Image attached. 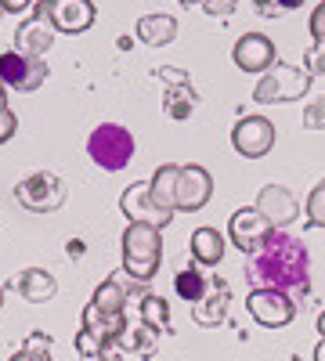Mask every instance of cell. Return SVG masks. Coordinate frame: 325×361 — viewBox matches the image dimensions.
Wrapping results in <instances>:
<instances>
[{
  "label": "cell",
  "mask_w": 325,
  "mask_h": 361,
  "mask_svg": "<svg viewBox=\"0 0 325 361\" xmlns=\"http://www.w3.org/2000/svg\"><path fill=\"white\" fill-rule=\"evenodd\" d=\"M246 279L253 289H307L311 282V257L307 246L300 243L297 235H286V231H271L268 243H264L246 267Z\"/></svg>",
  "instance_id": "1"
},
{
  "label": "cell",
  "mask_w": 325,
  "mask_h": 361,
  "mask_svg": "<svg viewBox=\"0 0 325 361\" xmlns=\"http://www.w3.org/2000/svg\"><path fill=\"white\" fill-rule=\"evenodd\" d=\"M159 257H163V228H156V224H130L123 231V271L134 282L156 279Z\"/></svg>",
  "instance_id": "2"
},
{
  "label": "cell",
  "mask_w": 325,
  "mask_h": 361,
  "mask_svg": "<svg viewBox=\"0 0 325 361\" xmlns=\"http://www.w3.org/2000/svg\"><path fill=\"white\" fill-rule=\"evenodd\" d=\"M123 329H127V314L123 311L112 314V311H102L94 304H87L83 307V325H80V333H76V354L102 357L105 350H112L116 343H120Z\"/></svg>",
  "instance_id": "3"
},
{
  "label": "cell",
  "mask_w": 325,
  "mask_h": 361,
  "mask_svg": "<svg viewBox=\"0 0 325 361\" xmlns=\"http://www.w3.org/2000/svg\"><path fill=\"white\" fill-rule=\"evenodd\" d=\"M134 134L120 123H102L91 130V137H87V152H91L94 166L116 173V170H123L130 159H134Z\"/></svg>",
  "instance_id": "4"
},
{
  "label": "cell",
  "mask_w": 325,
  "mask_h": 361,
  "mask_svg": "<svg viewBox=\"0 0 325 361\" xmlns=\"http://www.w3.org/2000/svg\"><path fill=\"white\" fill-rule=\"evenodd\" d=\"M311 90V76L304 69H293L286 62H275L268 73L260 76L253 98L260 105H275V102H293V98H304Z\"/></svg>",
  "instance_id": "5"
},
{
  "label": "cell",
  "mask_w": 325,
  "mask_h": 361,
  "mask_svg": "<svg viewBox=\"0 0 325 361\" xmlns=\"http://www.w3.org/2000/svg\"><path fill=\"white\" fill-rule=\"evenodd\" d=\"M15 199L25 209H33V214H54V209H62V202H66V188L54 173L40 170V173H29L25 180H18Z\"/></svg>",
  "instance_id": "6"
},
{
  "label": "cell",
  "mask_w": 325,
  "mask_h": 361,
  "mask_svg": "<svg viewBox=\"0 0 325 361\" xmlns=\"http://www.w3.org/2000/svg\"><path fill=\"white\" fill-rule=\"evenodd\" d=\"M44 80H47L44 58H29L22 51L0 54V87L18 90V94H33L37 87H44Z\"/></svg>",
  "instance_id": "7"
},
{
  "label": "cell",
  "mask_w": 325,
  "mask_h": 361,
  "mask_svg": "<svg viewBox=\"0 0 325 361\" xmlns=\"http://www.w3.org/2000/svg\"><path fill=\"white\" fill-rule=\"evenodd\" d=\"M271 231H275V224L264 217L257 206H253V209H250V206H246V209H235L231 224H228V238H231V243L239 246L246 257H253L264 243H268Z\"/></svg>",
  "instance_id": "8"
},
{
  "label": "cell",
  "mask_w": 325,
  "mask_h": 361,
  "mask_svg": "<svg viewBox=\"0 0 325 361\" xmlns=\"http://www.w3.org/2000/svg\"><path fill=\"white\" fill-rule=\"evenodd\" d=\"M246 307H250L253 322L264 325V329H282V325L293 322V314H297L293 296H286L282 289H253Z\"/></svg>",
  "instance_id": "9"
},
{
  "label": "cell",
  "mask_w": 325,
  "mask_h": 361,
  "mask_svg": "<svg viewBox=\"0 0 325 361\" xmlns=\"http://www.w3.org/2000/svg\"><path fill=\"white\" fill-rule=\"evenodd\" d=\"M231 145H235V152L246 156V159L268 156L271 145H275L271 119H264V116H243L239 123H235V130H231Z\"/></svg>",
  "instance_id": "10"
},
{
  "label": "cell",
  "mask_w": 325,
  "mask_h": 361,
  "mask_svg": "<svg viewBox=\"0 0 325 361\" xmlns=\"http://www.w3.org/2000/svg\"><path fill=\"white\" fill-rule=\"evenodd\" d=\"M44 8H47L54 33L76 37V33L94 25V4L91 0H44Z\"/></svg>",
  "instance_id": "11"
},
{
  "label": "cell",
  "mask_w": 325,
  "mask_h": 361,
  "mask_svg": "<svg viewBox=\"0 0 325 361\" xmlns=\"http://www.w3.org/2000/svg\"><path fill=\"white\" fill-rule=\"evenodd\" d=\"M15 40H18L15 51H22V54H29V58H44V54L51 51V44H54V25H51V18H47L44 0L37 4L33 18H25V22L18 25Z\"/></svg>",
  "instance_id": "12"
},
{
  "label": "cell",
  "mask_w": 325,
  "mask_h": 361,
  "mask_svg": "<svg viewBox=\"0 0 325 361\" xmlns=\"http://www.w3.org/2000/svg\"><path fill=\"white\" fill-rule=\"evenodd\" d=\"M214 195V180L210 173H206L202 166H181V173H177V209H185V214H195V209H202L206 202H210Z\"/></svg>",
  "instance_id": "13"
},
{
  "label": "cell",
  "mask_w": 325,
  "mask_h": 361,
  "mask_svg": "<svg viewBox=\"0 0 325 361\" xmlns=\"http://www.w3.org/2000/svg\"><path fill=\"white\" fill-rule=\"evenodd\" d=\"M120 209L127 214L130 224H156V228H166L173 221V214H166V209H159L149 195V185H134L123 192L120 199Z\"/></svg>",
  "instance_id": "14"
},
{
  "label": "cell",
  "mask_w": 325,
  "mask_h": 361,
  "mask_svg": "<svg viewBox=\"0 0 325 361\" xmlns=\"http://www.w3.org/2000/svg\"><path fill=\"white\" fill-rule=\"evenodd\" d=\"M235 66L243 73H268L275 66V44L264 33H246L235 44Z\"/></svg>",
  "instance_id": "15"
},
{
  "label": "cell",
  "mask_w": 325,
  "mask_h": 361,
  "mask_svg": "<svg viewBox=\"0 0 325 361\" xmlns=\"http://www.w3.org/2000/svg\"><path fill=\"white\" fill-rule=\"evenodd\" d=\"M257 209L275 228H286V224L297 221V199H293V192L282 188V185H264L260 195H257Z\"/></svg>",
  "instance_id": "16"
},
{
  "label": "cell",
  "mask_w": 325,
  "mask_h": 361,
  "mask_svg": "<svg viewBox=\"0 0 325 361\" xmlns=\"http://www.w3.org/2000/svg\"><path fill=\"white\" fill-rule=\"evenodd\" d=\"M156 76L173 83V90L163 98V109H166L173 119H188V116H192V109L199 105V98H195V87L188 83V76H185V73H177V69H159Z\"/></svg>",
  "instance_id": "17"
},
{
  "label": "cell",
  "mask_w": 325,
  "mask_h": 361,
  "mask_svg": "<svg viewBox=\"0 0 325 361\" xmlns=\"http://www.w3.org/2000/svg\"><path fill=\"white\" fill-rule=\"evenodd\" d=\"M11 286L29 300V304H47V300L58 293V282L47 275L44 267H25V271H18V275L11 279Z\"/></svg>",
  "instance_id": "18"
},
{
  "label": "cell",
  "mask_w": 325,
  "mask_h": 361,
  "mask_svg": "<svg viewBox=\"0 0 325 361\" xmlns=\"http://www.w3.org/2000/svg\"><path fill=\"white\" fill-rule=\"evenodd\" d=\"M228 304H231L228 282L214 279V293H210V296H202V300H195V304H192V314H195V322H199V325L214 329V325H221V322H224Z\"/></svg>",
  "instance_id": "19"
},
{
  "label": "cell",
  "mask_w": 325,
  "mask_h": 361,
  "mask_svg": "<svg viewBox=\"0 0 325 361\" xmlns=\"http://www.w3.org/2000/svg\"><path fill=\"white\" fill-rule=\"evenodd\" d=\"M177 173H181V166L166 163V166H159V170L152 173V180H149L152 202H156L159 209H166V214H177Z\"/></svg>",
  "instance_id": "20"
},
{
  "label": "cell",
  "mask_w": 325,
  "mask_h": 361,
  "mask_svg": "<svg viewBox=\"0 0 325 361\" xmlns=\"http://www.w3.org/2000/svg\"><path fill=\"white\" fill-rule=\"evenodd\" d=\"M192 257H195V264H202V267L221 264V257H224V238H221V231H217V228H199V231H192Z\"/></svg>",
  "instance_id": "21"
},
{
  "label": "cell",
  "mask_w": 325,
  "mask_h": 361,
  "mask_svg": "<svg viewBox=\"0 0 325 361\" xmlns=\"http://www.w3.org/2000/svg\"><path fill=\"white\" fill-rule=\"evenodd\" d=\"M137 37L149 47H166L177 37V22H173V15H145V18H137Z\"/></svg>",
  "instance_id": "22"
},
{
  "label": "cell",
  "mask_w": 325,
  "mask_h": 361,
  "mask_svg": "<svg viewBox=\"0 0 325 361\" xmlns=\"http://www.w3.org/2000/svg\"><path fill=\"white\" fill-rule=\"evenodd\" d=\"M120 347L127 350V354H137V357H152L156 354V347H159V329H152V325H130L127 322V329H123V336H120Z\"/></svg>",
  "instance_id": "23"
},
{
  "label": "cell",
  "mask_w": 325,
  "mask_h": 361,
  "mask_svg": "<svg viewBox=\"0 0 325 361\" xmlns=\"http://www.w3.org/2000/svg\"><path fill=\"white\" fill-rule=\"evenodd\" d=\"M173 289L181 300H188V304H195V300L206 296V275L199 267H185V271H177V279H173Z\"/></svg>",
  "instance_id": "24"
},
{
  "label": "cell",
  "mask_w": 325,
  "mask_h": 361,
  "mask_svg": "<svg viewBox=\"0 0 325 361\" xmlns=\"http://www.w3.org/2000/svg\"><path fill=\"white\" fill-rule=\"evenodd\" d=\"M91 304L94 307H102V311H123L127 307V289L120 286V282H116V279H105L98 289H94V300H91Z\"/></svg>",
  "instance_id": "25"
},
{
  "label": "cell",
  "mask_w": 325,
  "mask_h": 361,
  "mask_svg": "<svg viewBox=\"0 0 325 361\" xmlns=\"http://www.w3.org/2000/svg\"><path fill=\"white\" fill-rule=\"evenodd\" d=\"M141 322L163 333V329L170 325V307H166V300L156 296V293H145V296H141Z\"/></svg>",
  "instance_id": "26"
},
{
  "label": "cell",
  "mask_w": 325,
  "mask_h": 361,
  "mask_svg": "<svg viewBox=\"0 0 325 361\" xmlns=\"http://www.w3.org/2000/svg\"><path fill=\"white\" fill-rule=\"evenodd\" d=\"M11 361H51V336L33 333L18 354H11Z\"/></svg>",
  "instance_id": "27"
},
{
  "label": "cell",
  "mask_w": 325,
  "mask_h": 361,
  "mask_svg": "<svg viewBox=\"0 0 325 361\" xmlns=\"http://www.w3.org/2000/svg\"><path fill=\"white\" fill-rule=\"evenodd\" d=\"M307 224L311 228H325V180L311 188L307 195Z\"/></svg>",
  "instance_id": "28"
},
{
  "label": "cell",
  "mask_w": 325,
  "mask_h": 361,
  "mask_svg": "<svg viewBox=\"0 0 325 361\" xmlns=\"http://www.w3.org/2000/svg\"><path fill=\"white\" fill-rule=\"evenodd\" d=\"M304 127H307V130H325V94H318L314 102H307V109H304Z\"/></svg>",
  "instance_id": "29"
},
{
  "label": "cell",
  "mask_w": 325,
  "mask_h": 361,
  "mask_svg": "<svg viewBox=\"0 0 325 361\" xmlns=\"http://www.w3.org/2000/svg\"><path fill=\"white\" fill-rule=\"evenodd\" d=\"M257 4V11L264 15V18H278L282 11H293V8H300L304 0H253Z\"/></svg>",
  "instance_id": "30"
},
{
  "label": "cell",
  "mask_w": 325,
  "mask_h": 361,
  "mask_svg": "<svg viewBox=\"0 0 325 361\" xmlns=\"http://www.w3.org/2000/svg\"><path fill=\"white\" fill-rule=\"evenodd\" d=\"M304 62H307V76H325V44H311L307 54H304Z\"/></svg>",
  "instance_id": "31"
},
{
  "label": "cell",
  "mask_w": 325,
  "mask_h": 361,
  "mask_svg": "<svg viewBox=\"0 0 325 361\" xmlns=\"http://www.w3.org/2000/svg\"><path fill=\"white\" fill-rule=\"evenodd\" d=\"M202 11L210 15V18H231V11H235V0H202Z\"/></svg>",
  "instance_id": "32"
},
{
  "label": "cell",
  "mask_w": 325,
  "mask_h": 361,
  "mask_svg": "<svg viewBox=\"0 0 325 361\" xmlns=\"http://www.w3.org/2000/svg\"><path fill=\"white\" fill-rule=\"evenodd\" d=\"M15 130H18V116H15L11 109H0V145L11 141Z\"/></svg>",
  "instance_id": "33"
},
{
  "label": "cell",
  "mask_w": 325,
  "mask_h": 361,
  "mask_svg": "<svg viewBox=\"0 0 325 361\" xmlns=\"http://www.w3.org/2000/svg\"><path fill=\"white\" fill-rule=\"evenodd\" d=\"M311 37H314V44H325V0L311 15Z\"/></svg>",
  "instance_id": "34"
},
{
  "label": "cell",
  "mask_w": 325,
  "mask_h": 361,
  "mask_svg": "<svg viewBox=\"0 0 325 361\" xmlns=\"http://www.w3.org/2000/svg\"><path fill=\"white\" fill-rule=\"evenodd\" d=\"M0 4H4V11H11V15H22V11H29L33 0H0Z\"/></svg>",
  "instance_id": "35"
},
{
  "label": "cell",
  "mask_w": 325,
  "mask_h": 361,
  "mask_svg": "<svg viewBox=\"0 0 325 361\" xmlns=\"http://www.w3.org/2000/svg\"><path fill=\"white\" fill-rule=\"evenodd\" d=\"M314 361H325V340H321V343L314 347Z\"/></svg>",
  "instance_id": "36"
},
{
  "label": "cell",
  "mask_w": 325,
  "mask_h": 361,
  "mask_svg": "<svg viewBox=\"0 0 325 361\" xmlns=\"http://www.w3.org/2000/svg\"><path fill=\"white\" fill-rule=\"evenodd\" d=\"M102 361H123V357L116 354V350H105V354H102Z\"/></svg>",
  "instance_id": "37"
},
{
  "label": "cell",
  "mask_w": 325,
  "mask_h": 361,
  "mask_svg": "<svg viewBox=\"0 0 325 361\" xmlns=\"http://www.w3.org/2000/svg\"><path fill=\"white\" fill-rule=\"evenodd\" d=\"M318 333H321V340H325V311H321V318H318Z\"/></svg>",
  "instance_id": "38"
},
{
  "label": "cell",
  "mask_w": 325,
  "mask_h": 361,
  "mask_svg": "<svg viewBox=\"0 0 325 361\" xmlns=\"http://www.w3.org/2000/svg\"><path fill=\"white\" fill-rule=\"evenodd\" d=\"M0 109H8V94H4V87H0Z\"/></svg>",
  "instance_id": "39"
},
{
  "label": "cell",
  "mask_w": 325,
  "mask_h": 361,
  "mask_svg": "<svg viewBox=\"0 0 325 361\" xmlns=\"http://www.w3.org/2000/svg\"><path fill=\"white\" fill-rule=\"evenodd\" d=\"M0 307H4V286H0Z\"/></svg>",
  "instance_id": "40"
},
{
  "label": "cell",
  "mask_w": 325,
  "mask_h": 361,
  "mask_svg": "<svg viewBox=\"0 0 325 361\" xmlns=\"http://www.w3.org/2000/svg\"><path fill=\"white\" fill-rule=\"evenodd\" d=\"M181 4H202V0H181Z\"/></svg>",
  "instance_id": "41"
},
{
  "label": "cell",
  "mask_w": 325,
  "mask_h": 361,
  "mask_svg": "<svg viewBox=\"0 0 325 361\" xmlns=\"http://www.w3.org/2000/svg\"><path fill=\"white\" fill-rule=\"evenodd\" d=\"M293 361H304V357H300V354H293Z\"/></svg>",
  "instance_id": "42"
},
{
  "label": "cell",
  "mask_w": 325,
  "mask_h": 361,
  "mask_svg": "<svg viewBox=\"0 0 325 361\" xmlns=\"http://www.w3.org/2000/svg\"><path fill=\"white\" fill-rule=\"evenodd\" d=\"M0 15H4V4H0Z\"/></svg>",
  "instance_id": "43"
}]
</instances>
